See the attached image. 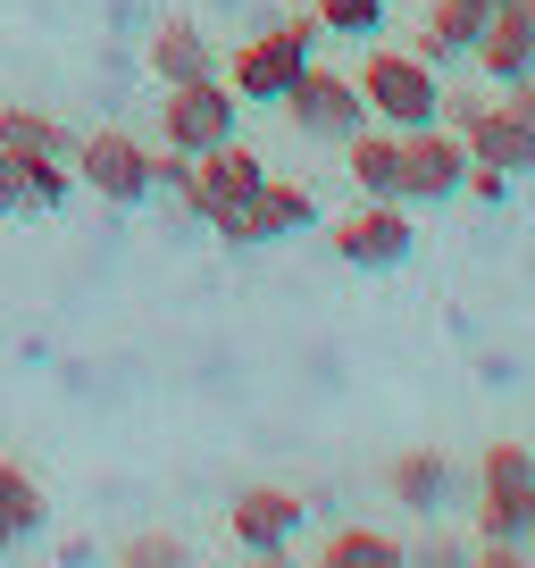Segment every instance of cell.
Here are the masks:
<instances>
[{"label":"cell","instance_id":"cell-1","mask_svg":"<svg viewBox=\"0 0 535 568\" xmlns=\"http://www.w3.org/2000/svg\"><path fill=\"white\" fill-rule=\"evenodd\" d=\"M260 184H268V160L234 134V142H218V151H201V160L184 168V210H176V217L210 226L226 251H260V243H268V226H260Z\"/></svg>","mask_w":535,"mask_h":568},{"label":"cell","instance_id":"cell-2","mask_svg":"<svg viewBox=\"0 0 535 568\" xmlns=\"http://www.w3.org/2000/svg\"><path fill=\"white\" fill-rule=\"evenodd\" d=\"M302 59H319V18H310V9H293V18H268L234 59H218V75H226L234 101L276 109V92L302 75Z\"/></svg>","mask_w":535,"mask_h":568},{"label":"cell","instance_id":"cell-3","mask_svg":"<svg viewBox=\"0 0 535 568\" xmlns=\"http://www.w3.org/2000/svg\"><path fill=\"white\" fill-rule=\"evenodd\" d=\"M68 176L109 210H134V201H151V142L134 125H92V134H75Z\"/></svg>","mask_w":535,"mask_h":568},{"label":"cell","instance_id":"cell-4","mask_svg":"<svg viewBox=\"0 0 535 568\" xmlns=\"http://www.w3.org/2000/svg\"><path fill=\"white\" fill-rule=\"evenodd\" d=\"M360 109H369V125H435V92H444V75L427 68L418 51H369L360 59Z\"/></svg>","mask_w":535,"mask_h":568},{"label":"cell","instance_id":"cell-5","mask_svg":"<svg viewBox=\"0 0 535 568\" xmlns=\"http://www.w3.org/2000/svg\"><path fill=\"white\" fill-rule=\"evenodd\" d=\"M326 251H335L352 276H402L418 251V226L402 201H360V210H343L335 226H326Z\"/></svg>","mask_w":535,"mask_h":568},{"label":"cell","instance_id":"cell-6","mask_svg":"<svg viewBox=\"0 0 535 568\" xmlns=\"http://www.w3.org/2000/svg\"><path fill=\"white\" fill-rule=\"evenodd\" d=\"M461 168H468V142L444 134V125H402V134H393V201H402V210H444V201H461Z\"/></svg>","mask_w":535,"mask_h":568},{"label":"cell","instance_id":"cell-7","mask_svg":"<svg viewBox=\"0 0 535 568\" xmlns=\"http://www.w3.org/2000/svg\"><path fill=\"white\" fill-rule=\"evenodd\" d=\"M477 535L485 544H527L535 535V452L485 444L477 460Z\"/></svg>","mask_w":535,"mask_h":568},{"label":"cell","instance_id":"cell-8","mask_svg":"<svg viewBox=\"0 0 535 568\" xmlns=\"http://www.w3.org/2000/svg\"><path fill=\"white\" fill-rule=\"evenodd\" d=\"M234 134H243V101L226 92V75L168 84L160 125H151V142H168V151H184V160H201V151H218V142H234Z\"/></svg>","mask_w":535,"mask_h":568},{"label":"cell","instance_id":"cell-9","mask_svg":"<svg viewBox=\"0 0 535 568\" xmlns=\"http://www.w3.org/2000/svg\"><path fill=\"white\" fill-rule=\"evenodd\" d=\"M276 118H285L302 142H343V134H360V125H369V109H360V84H352L343 68L302 59V75L276 92Z\"/></svg>","mask_w":535,"mask_h":568},{"label":"cell","instance_id":"cell-10","mask_svg":"<svg viewBox=\"0 0 535 568\" xmlns=\"http://www.w3.org/2000/svg\"><path fill=\"white\" fill-rule=\"evenodd\" d=\"M468 160L502 168V176H527L535 168V75H518V84H494V101H485V118L468 125Z\"/></svg>","mask_w":535,"mask_h":568},{"label":"cell","instance_id":"cell-11","mask_svg":"<svg viewBox=\"0 0 535 568\" xmlns=\"http://www.w3.org/2000/svg\"><path fill=\"white\" fill-rule=\"evenodd\" d=\"M302 527H310V501L285 494V485H251V494H234V510H226V535H234L243 560H285Z\"/></svg>","mask_w":535,"mask_h":568},{"label":"cell","instance_id":"cell-12","mask_svg":"<svg viewBox=\"0 0 535 568\" xmlns=\"http://www.w3.org/2000/svg\"><path fill=\"white\" fill-rule=\"evenodd\" d=\"M468 68H477L485 84L535 75V0H502L494 18L477 26V42H468Z\"/></svg>","mask_w":535,"mask_h":568},{"label":"cell","instance_id":"cell-13","mask_svg":"<svg viewBox=\"0 0 535 568\" xmlns=\"http://www.w3.org/2000/svg\"><path fill=\"white\" fill-rule=\"evenodd\" d=\"M68 160H51V151H9L0 142V217H51L68 210Z\"/></svg>","mask_w":535,"mask_h":568},{"label":"cell","instance_id":"cell-14","mask_svg":"<svg viewBox=\"0 0 535 568\" xmlns=\"http://www.w3.org/2000/svg\"><path fill=\"white\" fill-rule=\"evenodd\" d=\"M143 68L160 84H201V75H218V42L201 34V18H160L143 42Z\"/></svg>","mask_w":535,"mask_h":568},{"label":"cell","instance_id":"cell-15","mask_svg":"<svg viewBox=\"0 0 535 568\" xmlns=\"http://www.w3.org/2000/svg\"><path fill=\"white\" fill-rule=\"evenodd\" d=\"M385 485H393V501H402V510H418V518H435L444 510L452 494H461V468L444 460V452H393V468H385Z\"/></svg>","mask_w":535,"mask_h":568},{"label":"cell","instance_id":"cell-16","mask_svg":"<svg viewBox=\"0 0 535 568\" xmlns=\"http://www.w3.org/2000/svg\"><path fill=\"white\" fill-rule=\"evenodd\" d=\"M42 527H51V501H42L34 468L0 460V551H18L26 535H42Z\"/></svg>","mask_w":535,"mask_h":568},{"label":"cell","instance_id":"cell-17","mask_svg":"<svg viewBox=\"0 0 535 568\" xmlns=\"http://www.w3.org/2000/svg\"><path fill=\"white\" fill-rule=\"evenodd\" d=\"M335 151H343V176L360 184V201H393V125H360Z\"/></svg>","mask_w":535,"mask_h":568},{"label":"cell","instance_id":"cell-18","mask_svg":"<svg viewBox=\"0 0 535 568\" xmlns=\"http://www.w3.org/2000/svg\"><path fill=\"white\" fill-rule=\"evenodd\" d=\"M411 544L402 535H376V527H335L319 535V568H402Z\"/></svg>","mask_w":535,"mask_h":568},{"label":"cell","instance_id":"cell-19","mask_svg":"<svg viewBox=\"0 0 535 568\" xmlns=\"http://www.w3.org/2000/svg\"><path fill=\"white\" fill-rule=\"evenodd\" d=\"M0 142L9 151H51V160H68L75 134L51 118V109H26V101H0Z\"/></svg>","mask_w":535,"mask_h":568},{"label":"cell","instance_id":"cell-20","mask_svg":"<svg viewBox=\"0 0 535 568\" xmlns=\"http://www.w3.org/2000/svg\"><path fill=\"white\" fill-rule=\"evenodd\" d=\"M260 226H268V243H285V234H310V226H319V201H310V184L268 176V184H260Z\"/></svg>","mask_w":535,"mask_h":568},{"label":"cell","instance_id":"cell-21","mask_svg":"<svg viewBox=\"0 0 535 568\" xmlns=\"http://www.w3.org/2000/svg\"><path fill=\"white\" fill-rule=\"evenodd\" d=\"M310 18L335 42H376L385 34V0H310Z\"/></svg>","mask_w":535,"mask_h":568},{"label":"cell","instance_id":"cell-22","mask_svg":"<svg viewBox=\"0 0 535 568\" xmlns=\"http://www.w3.org/2000/svg\"><path fill=\"white\" fill-rule=\"evenodd\" d=\"M118 560H125V568H184V560H193V544L143 527V535H125V544H118Z\"/></svg>","mask_w":535,"mask_h":568},{"label":"cell","instance_id":"cell-23","mask_svg":"<svg viewBox=\"0 0 535 568\" xmlns=\"http://www.w3.org/2000/svg\"><path fill=\"white\" fill-rule=\"evenodd\" d=\"M511 184H518V176H502V168H485V160L461 168V201H477V210H502V201H511Z\"/></svg>","mask_w":535,"mask_h":568}]
</instances>
